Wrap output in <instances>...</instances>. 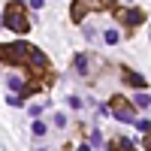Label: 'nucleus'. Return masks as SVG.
Listing matches in <instances>:
<instances>
[{
	"mask_svg": "<svg viewBox=\"0 0 151 151\" xmlns=\"http://www.w3.org/2000/svg\"><path fill=\"white\" fill-rule=\"evenodd\" d=\"M124 82L133 85V88H145V79H142L139 73H130V70H124Z\"/></svg>",
	"mask_w": 151,
	"mask_h": 151,
	"instance_id": "5",
	"label": "nucleus"
},
{
	"mask_svg": "<svg viewBox=\"0 0 151 151\" xmlns=\"http://www.w3.org/2000/svg\"><path fill=\"white\" fill-rule=\"evenodd\" d=\"M115 15H118V21H124V24H139L142 21V12L139 9H115Z\"/></svg>",
	"mask_w": 151,
	"mask_h": 151,
	"instance_id": "4",
	"label": "nucleus"
},
{
	"mask_svg": "<svg viewBox=\"0 0 151 151\" xmlns=\"http://www.w3.org/2000/svg\"><path fill=\"white\" fill-rule=\"evenodd\" d=\"M106 148H112V151H133V142L130 139H112Z\"/></svg>",
	"mask_w": 151,
	"mask_h": 151,
	"instance_id": "6",
	"label": "nucleus"
},
{
	"mask_svg": "<svg viewBox=\"0 0 151 151\" xmlns=\"http://www.w3.org/2000/svg\"><path fill=\"white\" fill-rule=\"evenodd\" d=\"M45 3V0H30V6H42Z\"/></svg>",
	"mask_w": 151,
	"mask_h": 151,
	"instance_id": "20",
	"label": "nucleus"
},
{
	"mask_svg": "<svg viewBox=\"0 0 151 151\" xmlns=\"http://www.w3.org/2000/svg\"><path fill=\"white\" fill-rule=\"evenodd\" d=\"M6 85L12 88V91H21V79H18V76H9V79H6Z\"/></svg>",
	"mask_w": 151,
	"mask_h": 151,
	"instance_id": "10",
	"label": "nucleus"
},
{
	"mask_svg": "<svg viewBox=\"0 0 151 151\" xmlns=\"http://www.w3.org/2000/svg\"><path fill=\"white\" fill-rule=\"evenodd\" d=\"M42 133H45V124L36 121V124H33V136H42Z\"/></svg>",
	"mask_w": 151,
	"mask_h": 151,
	"instance_id": "15",
	"label": "nucleus"
},
{
	"mask_svg": "<svg viewBox=\"0 0 151 151\" xmlns=\"http://www.w3.org/2000/svg\"><path fill=\"white\" fill-rule=\"evenodd\" d=\"M79 151H91V142H82V145H79Z\"/></svg>",
	"mask_w": 151,
	"mask_h": 151,
	"instance_id": "19",
	"label": "nucleus"
},
{
	"mask_svg": "<svg viewBox=\"0 0 151 151\" xmlns=\"http://www.w3.org/2000/svg\"><path fill=\"white\" fill-rule=\"evenodd\" d=\"M133 100H136V106H139V109H148V106H151V97H148V94H136Z\"/></svg>",
	"mask_w": 151,
	"mask_h": 151,
	"instance_id": "8",
	"label": "nucleus"
},
{
	"mask_svg": "<svg viewBox=\"0 0 151 151\" xmlns=\"http://www.w3.org/2000/svg\"><path fill=\"white\" fill-rule=\"evenodd\" d=\"M3 27L15 30V33H27V30H30V21H27V15H24V9H21V0H12V3L6 6Z\"/></svg>",
	"mask_w": 151,
	"mask_h": 151,
	"instance_id": "1",
	"label": "nucleus"
},
{
	"mask_svg": "<svg viewBox=\"0 0 151 151\" xmlns=\"http://www.w3.org/2000/svg\"><path fill=\"white\" fill-rule=\"evenodd\" d=\"M91 145H103V136H100V130L91 133Z\"/></svg>",
	"mask_w": 151,
	"mask_h": 151,
	"instance_id": "16",
	"label": "nucleus"
},
{
	"mask_svg": "<svg viewBox=\"0 0 151 151\" xmlns=\"http://www.w3.org/2000/svg\"><path fill=\"white\" fill-rule=\"evenodd\" d=\"M30 52H33V45H27V42L0 45V60H6V64H30Z\"/></svg>",
	"mask_w": 151,
	"mask_h": 151,
	"instance_id": "2",
	"label": "nucleus"
},
{
	"mask_svg": "<svg viewBox=\"0 0 151 151\" xmlns=\"http://www.w3.org/2000/svg\"><path fill=\"white\" fill-rule=\"evenodd\" d=\"M55 127H67V115H64V112L55 115Z\"/></svg>",
	"mask_w": 151,
	"mask_h": 151,
	"instance_id": "14",
	"label": "nucleus"
},
{
	"mask_svg": "<svg viewBox=\"0 0 151 151\" xmlns=\"http://www.w3.org/2000/svg\"><path fill=\"white\" fill-rule=\"evenodd\" d=\"M145 148H148V151H151V130H148V133H145Z\"/></svg>",
	"mask_w": 151,
	"mask_h": 151,
	"instance_id": "17",
	"label": "nucleus"
},
{
	"mask_svg": "<svg viewBox=\"0 0 151 151\" xmlns=\"http://www.w3.org/2000/svg\"><path fill=\"white\" fill-rule=\"evenodd\" d=\"M103 40L112 45V42H118V40H121V33H118V30H106V33H103Z\"/></svg>",
	"mask_w": 151,
	"mask_h": 151,
	"instance_id": "9",
	"label": "nucleus"
},
{
	"mask_svg": "<svg viewBox=\"0 0 151 151\" xmlns=\"http://www.w3.org/2000/svg\"><path fill=\"white\" fill-rule=\"evenodd\" d=\"M133 124H136V127H139L142 133H148V130H151V121H148V118H142V121H133Z\"/></svg>",
	"mask_w": 151,
	"mask_h": 151,
	"instance_id": "13",
	"label": "nucleus"
},
{
	"mask_svg": "<svg viewBox=\"0 0 151 151\" xmlns=\"http://www.w3.org/2000/svg\"><path fill=\"white\" fill-rule=\"evenodd\" d=\"M109 112H112V115H115L121 124H133V109H130V103H127L124 97H112Z\"/></svg>",
	"mask_w": 151,
	"mask_h": 151,
	"instance_id": "3",
	"label": "nucleus"
},
{
	"mask_svg": "<svg viewBox=\"0 0 151 151\" xmlns=\"http://www.w3.org/2000/svg\"><path fill=\"white\" fill-rule=\"evenodd\" d=\"M76 70H79V73H82V76H85V73H88V60H85V58H82V55H79V58H76Z\"/></svg>",
	"mask_w": 151,
	"mask_h": 151,
	"instance_id": "12",
	"label": "nucleus"
},
{
	"mask_svg": "<svg viewBox=\"0 0 151 151\" xmlns=\"http://www.w3.org/2000/svg\"><path fill=\"white\" fill-rule=\"evenodd\" d=\"M6 103H9V106H18V109H21V106H24V94H15V97H9Z\"/></svg>",
	"mask_w": 151,
	"mask_h": 151,
	"instance_id": "11",
	"label": "nucleus"
},
{
	"mask_svg": "<svg viewBox=\"0 0 151 151\" xmlns=\"http://www.w3.org/2000/svg\"><path fill=\"white\" fill-rule=\"evenodd\" d=\"M94 6H109V0H91Z\"/></svg>",
	"mask_w": 151,
	"mask_h": 151,
	"instance_id": "18",
	"label": "nucleus"
},
{
	"mask_svg": "<svg viewBox=\"0 0 151 151\" xmlns=\"http://www.w3.org/2000/svg\"><path fill=\"white\" fill-rule=\"evenodd\" d=\"M70 15H73V21H82V15H85V3H82V0H76V3H73V12H70Z\"/></svg>",
	"mask_w": 151,
	"mask_h": 151,
	"instance_id": "7",
	"label": "nucleus"
}]
</instances>
